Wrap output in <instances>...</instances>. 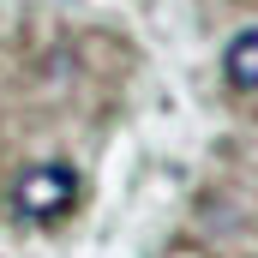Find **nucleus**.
<instances>
[{
    "instance_id": "f257e3e1",
    "label": "nucleus",
    "mask_w": 258,
    "mask_h": 258,
    "mask_svg": "<svg viewBox=\"0 0 258 258\" xmlns=\"http://www.w3.org/2000/svg\"><path fill=\"white\" fill-rule=\"evenodd\" d=\"M78 204V168L72 162H36L12 180V210L24 222H60Z\"/></svg>"
},
{
    "instance_id": "f03ea898",
    "label": "nucleus",
    "mask_w": 258,
    "mask_h": 258,
    "mask_svg": "<svg viewBox=\"0 0 258 258\" xmlns=\"http://www.w3.org/2000/svg\"><path fill=\"white\" fill-rule=\"evenodd\" d=\"M222 72H228L234 90H258V24L240 30V36L222 48Z\"/></svg>"
}]
</instances>
